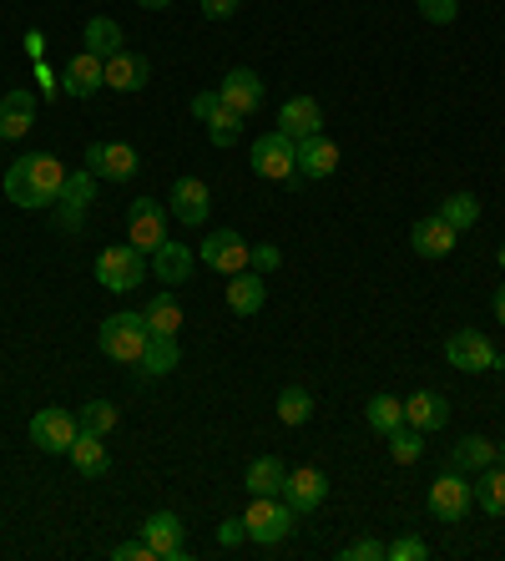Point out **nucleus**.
I'll return each mask as SVG.
<instances>
[{
	"instance_id": "1",
	"label": "nucleus",
	"mask_w": 505,
	"mask_h": 561,
	"mask_svg": "<svg viewBox=\"0 0 505 561\" xmlns=\"http://www.w3.org/2000/svg\"><path fill=\"white\" fill-rule=\"evenodd\" d=\"M61 187H66V168L51 152H26L5 168V203H15V208H26V213L56 208Z\"/></svg>"
},
{
	"instance_id": "2",
	"label": "nucleus",
	"mask_w": 505,
	"mask_h": 561,
	"mask_svg": "<svg viewBox=\"0 0 505 561\" xmlns=\"http://www.w3.org/2000/svg\"><path fill=\"white\" fill-rule=\"evenodd\" d=\"M147 340H152V329H147L142 313H112V319H102V334H96V344H102L106 359H117V365H137L147 350Z\"/></svg>"
},
{
	"instance_id": "3",
	"label": "nucleus",
	"mask_w": 505,
	"mask_h": 561,
	"mask_svg": "<svg viewBox=\"0 0 505 561\" xmlns=\"http://www.w3.org/2000/svg\"><path fill=\"white\" fill-rule=\"evenodd\" d=\"M243 526L253 547H278L294 536V506L284 496H253L243 511Z\"/></svg>"
},
{
	"instance_id": "4",
	"label": "nucleus",
	"mask_w": 505,
	"mask_h": 561,
	"mask_svg": "<svg viewBox=\"0 0 505 561\" xmlns=\"http://www.w3.org/2000/svg\"><path fill=\"white\" fill-rule=\"evenodd\" d=\"M147 253H137L131 243H112V249H102V259H96V284L106 288V294H131V288L147 278Z\"/></svg>"
},
{
	"instance_id": "5",
	"label": "nucleus",
	"mask_w": 505,
	"mask_h": 561,
	"mask_svg": "<svg viewBox=\"0 0 505 561\" xmlns=\"http://www.w3.org/2000/svg\"><path fill=\"white\" fill-rule=\"evenodd\" d=\"M197 259L208 263L213 274L233 278V274H243L248 263H253V243H248V238L238 233V228H213V238H203Z\"/></svg>"
},
{
	"instance_id": "6",
	"label": "nucleus",
	"mask_w": 505,
	"mask_h": 561,
	"mask_svg": "<svg viewBox=\"0 0 505 561\" xmlns=\"http://www.w3.org/2000/svg\"><path fill=\"white\" fill-rule=\"evenodd\" d=\"M475 511V491H470L466 470H445L440 481L429 485V516L445 526H460Z\"/></svg>"
},
{
	"instance_id": "7",
	"label": "nucleus",
	"mask_w": 505,
	"mask_h": 561,
	"mask_svg": "<svg viewBox=\"0 0 505 561\" xmlns=\"http://www.w3.org/2000/svg\"><path fill=\"white\" fill-rule=\"evenodd\" d=\"M81 435V420L71 415V410H36L31 415V445L36 450H46V456H71V445H77Z\"/></svg>"
},
{
	"instance_id": "8",
	"label": "nucleus",
	"mask_w": 505,
	"mask_h": 561,
	"mask_svg": "<svg viewBox=\"0 0 505 561\" xmlns=\"http://www.w3.org/2000/svg\"><path fill=\"white\" fill-rule=\"evenodd\" d=\"M253 172L268 178V183H288V178L298 172V142L294 137H284L278 127L263 131L259 142H253Z\"/></svg>"
},
{
	"instance_id": "9",
	"label": "nucleus",
	"mask_w": 505,
	"mask_h": 561,
	"mask_svg": "<svg viewBox=\"0 0 505 561\" xmlns=\"http://www.w3.org/2000/svg\"><path fill=\"white\" fill-rule=\"evenodd\" d=\"M127 243L137 253H157L168 243V208L157 197H137L127 208Z\"/></svg>"
},
{
	"instance_id": "10",
	"label": "nucleus",
	"mask_w": 505,
	"mask_h": 561,
	"mask_svg": "<svg viewBox=\"0 0 505 561\" xmlns=\"http://www.w3.org/2000/svg\"><path fill=\"white\" fill-rule=\"evenodd\" d=\"M445 359L455 369H466V375H485V369H501V354L495 344L480 334V329H455L450 340H445Z\"/></svg>"
},
{
	"instance_id": "11",
	"label": "nucleus",
	"mask_w": 505,
	"mask_h": 561,
	"mask_svg": "<svg viewBox=\"0 0 505 561\" xmlns=\"http://www.w3.org/2000/svg\"><path fill=\"white\" fill-rule=\"evenodd\" d=\"M193 117L208 127L213 147H238V142H243V122L248 117H238L233 106H222L218 92H197L193 96Z\"/></svg>"
},
{
	"instance_id": "12",
	"label": "nucleus",
	"mask_w": 505,
	"mask_h": 561,
	"mask_svg": "<svg viewBox=\"0 0 505 561\" xmlns=\"http://www.w3.org/2000/svg\"><path fill=\"white\" fill-rule=\"evenodd\" d=\"M87 168L102 178V183H131L142 172V157L127 142H91L87 147Z\"/></svg>"
},
{
	"instance_id": "13",
	"label": "nucleus",
	"mask_w": 505,
	"mask_h": 561,
	"mask_svg": "<svg viewBox=\"0 0 505 561\" xmlns=\"http://www.w3.org/2000/svg\"><path fill=\"white\" fill-rule=\"evenodd\" d=\"M284 501L294 506V516H309V511H319V506L329 501V476H324L319 466H298V470H288Z\"/></svg>"
},
{
	"instance_id": "14",
	"label": "nucleus",
	"mask_w": 505,
	"mask_h": 561,
	"mask_svg": "<svg viewBox=\"0 0 505 561\" xmlns=\"http://www.w3.org/2000/svg\"><path fill=\"white\" fill-rule=\"evenodd\" d=\"M455 243H460V233H455L440 213L415 218V228H410V249H415V259H450Z\"/></svg>"
},
{
	"instance_id": "15",
	"label": "nucleus",
	"mask_w": 505,
	"mask_h": 561,
	"mask_svg": "<svg viewBox=\"0 0 505 561\" xmlns=\"http://www.w3.org/2000/svg\"><path fill=\"white\" fill-rule=\"evenodd\" d=\"M213 213V187L203 178H177L172 183V218L187 222V228H203Z\"/></svg>"
},
{
	"instance_id": "16",
	"label": "nucleus",
	"mask_w": 505,
	"mask_h": 561,
	"mask_svg": "<svg viewBox=\"0 0 505 561\" xmlns=\"http://www.w3.org/2000/svg\"><path fill=\"white\" fill-rule=\"evenodd\" d=\"M218 96H222V106H233L238 117H253V112L263 106V81H259V71H248V66H233V71L218 81Z\"/></svg>"
},
{
	"instance_id": "17",
	"label": "nucleus",
	"mask_w": 505,
	"mask_h": 561,
	"mask_svg": "<svg viewBox=\"0 0 505 561\" xmlns=\"http://www.w3.org/2000/svg\"><path fill=\"white\" fill-rule=\"evenodd\" d=\"M106 87V71H102V56H91V51H81V56H71L66 61V71H61V92L66 96H77V102H91V96Z\"/></svg>"
},
{
	"instance_id": "18",
	"label": "nucleus",
	"mask_w": 505,
	"mask_h": 561,
	"mask_svg": "<svg viewBox=\"0 0 505 561\" xmlns=\"http://www.w3.org/2000/svg\"><path fill=\"white\" fill-rule=\"evenodd\" d=\"M31 127H36V96L26 87L0 96V142H21Z\"/></svg>"
},
{
	"instance_id": "19",
	"label": "nucleus",
	"mask_w": 505,
	"mask_h": 561,
	"mask_svg": "<svg viewBox=\"0 0 505 561\" xmlns=\"http://www.w3.org/2000/svg\"><path fill=\"white\" fill-rule=\"evenodd\" d=\"M278 131L303 142V137H319L324 131V106L313 102V96H288L284 112H278Z\"/></svg>"
},
{
	"instance_id": "20",
	"label": "nucleus",
	"mask_w": 505,
	"mask_h": 561,
	"mask_svg": "<svg viewBox=\"0 0 505 561\" xmlns=\"http://www.w3.org/2000/svg\"><path fill=\"white\" fill-rule=\"evenodd\" d=\"M404 425H415L420 435L445 431V425H450V400H445L440 390H415L404 400Z\"/></svg>"
},
{
	"instance_id": "21",
	"label": "nucleus",
	"mask_w": 505,
	"mask_h": 561,
	"mask_svg": "<svg viewBox=\"0 0 505 561\" xmlns=\"http://www.w3.org/2000/svg\"><path fill=\"white\" fill-rule=\"evenodd\" d=\"M102 71H106V87H112V92H127V96L142 92L147 81H152V66H147V56H137V51L106 56Z\"/></svg>"
},
{
	"instance_id": "22",
	"label": "nucleus",
	"mask_w": 505,
	"mask_h": 561,
	"mask_svg": "<svg viewBox=\"0 0 505 561\" xmlns=\"http://www.w3.org/2000/svg\"><path fill=\"white\" fill-rule=\"evenodd\" d=\"M334 172H338V147L329 142L324 131L298 142V178H309V183H324V178H334Z\"/></svg>"
},
{
	"instance_id": "23",
	"label": "nucleus",
	"mask_w": 505,
	"mask_h": 561,
	"mask_svg": "<svg viewBox=\"0 0 505 561\" xmlns=\"http://www.w3.org/2000/svg\"><path fill=\"white\" fill-rule=\"evenodd\" d=\"M142 536L147 547L157 551V561H177L182 557V522L172 516V511H152L142 522Z\"/></svg>"
},
{
	"instance_id": "24",
	"label": "nucleus",
	"mask_w": 505,
	"mask_h": 561,
	"mask_svg": "<svg viewBox=\"0 0 505 561\" xmlns=\"http://www.w3.org/2000/svg\"><path fill=\"white\" fill-rule=\"evenodd\" d=\"M263 304H268V284H263V274L243 268V274L228 278V309H233L238 319H253Z\"/></svg>"
},
{
	"instance_id": "25",
	"label": "nucleus",
	"mask_w": 505,
	"mask_h": 561,
	"mask_svg": "<svg viewBox=\"0 0 505 561\" xmlns=\"http://www.w3.org/2000/svg\"><path fill=\"white\" fill-rule=\"evenodd\" d=\"M193 263H197V253L187 249V243H162V249L152 253V274H157V284H187L193 278Z\"/></svg>"
},
{
	"instance_id": "26",
	"label": "nucleus",
	"mask_w": 505,
	"mask_h": 561,
	"mask_svg": "<svg viewBox=\"0 0 505 561\" xmlns=\"http://www.w3.org/2000/svg\"><path fill=\"white\" fill-rule=\"evenodd\" d=\"M284 481H288V466L278 456L248 460V470H243L248 496H284Z\"/></svg>"
},
{
	"instance_id": "27",
	"label": "nucleus",
	"mask_w": 505,
	"mask_h": 561,
	"mask_svg": "<svg viewBox=\"0 0 505 561\" xmlns=\"http://www.w3.org/2000/svg\"><path fill=\"white\" fill-rule=\"evenodd\" d=\"M182 365V350H177V334H152L142 350V359H137V369H142L147 379H162L172 375V369Z\"/></svg>"
},
{
	"instance_id": "28",
	"label": "nucleus",
	"mask_w": 505,
	"mask_h": 561,
	"mask_svg": "<svg viewBox=\"0 0 505 561\" xmlns=\"http://www.w3.org/2000/svg\"><path fill=\"white\" fill-rule=\"evenodd\" d=\"M495 466V440H485V435H466V440L450 445V470H466V476H475V470Z\"/></svg>"
},
{
	"instance_id": "29",
	"label": "nucleus",
	"mask_w": 505,
	"mask_h": 561,
	"mask_svg": "<svg viewBox=\"0 0 505 561\" xmlns=\"http://www.w3.org/2000/svg\"><path fill=\"white\" fill-rule=\"evenodd\" d=\"M71 466H77L81 476H87V481H96V476H106V470H112V456H106L102 435L81 431V435H77V445H71Z\"/></svg>"
},
{
	"instance_id": "30",
	"label": "nucleus",
	"mask_w": 505,
	"mask_h": 561,
	"mask_svg": "<svg viewBox=\"0 0 505 561\" xmlns=\"http://www.w3.org/2000/svg\"><path fill=\"white\" fill-rule=\"evenodd\" d=\"M81 41H87V51L102 56V61H106V56H117V51H127V46H122L127 36H122V26L112 21V15H91L87 31H81Z\"/></svg>"
},
{
	"instance_id": "31",
	"label": "nucleus",
	"mask_w": 505,
	"mask_h": 561,
	"mask_svg": "<svg viewBox=\"0 0 505 561\" xmlns=\"http://www.w3.org/2000/svg\"><path fill=\"white\" fill-rule=\"evenodd\" d=\"M475 506L485 511V516H505V466H485L475 470Z\"/></svg>"
},
{
	"instance_id": "32",
	"label": "nucleus",
	"mask_w": 505,
	"mask_h": 561,
	"mask_svg": "<svg viewBox=\"0 0 505 561\" xmlns=\"http://www.w3.org/2000/svg\"><path fill=\"white\" fill-rule=\"evenodd\" d=\"M96 172L91 168H81V172H66V187H61V208L66 213H87L91 203H96Z\"/></svg>"
},
{
	"instance_id": "33",
	"label": "nucleus",
	"mask_w": 505,
	"mask_h": 561,
	"mask_svg": "<svg viewBox=\"0 0 505 561\" xmlns=\"http://www.w3.org/2000/svg\"><path fill=\"white\" fill-rule=\"evenodd\" d=\"M440 218L450 222L455 233H466V228H475V222H480V197L475 193H450L440 203Z\"/></svg>"
},
{
	"instance_id": "34",
	"label": "nucleus",
	"mask_w": 505,
	"mask_h": 561,
	"mask_svg": "<svg viewBox=\"0 0 505 561\" xmlns=\"http://www.w3.org/2000/svg\"><path fill=\"white\" fill-rule=\"evenodd\" d=\"M142 319H147V329H152V334H177V329H182V304L172 299V294H157V299L142 309Z\"/></svg>"
},
{
	"instance_id": "35",
	"label": "nucleus",
	"mask_w": 505,
	"mask_h": 561,
	"mask_svg": "<svg viewBox=\"0 0 505 561\" xmlns=\"http://www.w3.org/2000/svg\"><path fill=\"white\" fill-rule=\"evenodd\" d=\"M364 420H369L379 435H389L394 425H404V400H394V394H375V400L364 405Z\"/></svg>"
},
{
	"instance_id": "36",
	"label": "nucleus",
	"mask_w": 505,
	"mask_h": 561,
	"mask_svg": "<svg viewBox=\"0 0 505 561\" xmlns=\"http://www.w3.org/2000/svg\"><path fill=\"white\" fill-rule=\"evenodd\" d=\"M278 420H284V425H309L313 420V394L303 390V385H288V390L278 394Z\"/></svg>"
},
{
	"instance_id": "37",
	"label": "nucleus",
	"mask_w": 505,
	"mask_h": 561,
	"mask_svg": "<svg viewBox=\"0 0 505 561\" xmlns=\"http://www.w3.org/2000/svg\"><path fill=\"white\" fill-rule=\"evenodd\" d=\"M77 420H81V431H91V435H112L122 425V415H117V405H106V400H91V405H81L77 410Z\"/></svg>"
},
{
	"instance_id": "38",
	"label": "nucleus",
	"mask_w": 505,
	"mask_h": 561,
	"mask_svg": "<svg viewBox=\"0 0 505 561\" xmlns=\"http://www.w3.org/2000/svg\"><path fill=\"white\" fill-rule=\"evenodd\" d=\"M389 456L400 460V466H415V460L425 456V440H420L415 425H394V431H389Z\"/></svg>"
},
{
	"instance_id": "39",
	"label": "nucleus",
	"mask_w": 505,
	"mask_h": 561,
	"mask_svg": "<svg viewBox=\"0 0 505 561\" xmlns=\"http://www.w3.org/2000/svg\"><path fill=\"white\" fill-rule=\"evenodd\" d=\"M338 557L344 561H385V541H379V536H359V541H349Z\"/></svg>"
},
{
	"instance_id": "40",
	"label": "nucleus",
	"mask_w": 505,
	"mask_h": 561,
	"mask_svg": "<svg viewBox=\"0 0 505 561\" xmlns=\"http://www.w3.org/2000/svg\"><path fill=\"white\" fill-rule=\"evenodd\" d=\"M385 557L389 561H425L429 547L420 541V536H400V541H389V547H385Z\"/></svg>"
},
{
	"instance_id": "41",
	"label": "nucleus",
	"mask_w": 505,
	"mask_h": 561,
	"mask_svg": "<svg viewBox=\"0 0 505 561\" xmlns=\"http://www.w3.org/2000/svg\"><path fill=\"white\" fill-rule=\"evenodd\" d=\"M415 5L425 21H435V26H450L455 15H460V0H415Z\"/></svg>"
},
{
	"instance_id": "42",
	"label": "nucleus",
	"mask_w": 505,
	"mask_h": 561,
	"mask_svg": "<svg viewBox=\"0 0 505 561\" xmlns=\"http://www.w3.org/2000/svg\"><path fill=\"white\" fill-rule=\"evenodd\" d=\"M253 274H273V268H284V253L273 249V243H253V263H248Z\"/></svg>"
},
{
	"instance_id": "43",
	"label": "nucleus",
	"mask_w": 505,
	"mask_h": 561,
	"mask_svg": "<svg viewBox=\"0 0 505 561\" xmlns=\"http://www.w3.org/2000/svg\"><path fill=\"white\" fill-rule=\"evenodd\" d=\"M112 557H117V561H157V551L147 547V536H131V541L112 547Z\"/></svg>"
},
{
	"instance_id": "44",
	"label": "nucleus",
	"mask_w": 505,
	"mask_h": 561,
	"mask_svg": "<svg viewBox=\"0 0 505 561\" xmlns=\"http://www.w3.org/2000/svg\"><path fill=\"white\" fill-rule=\"evenodd\" d=\"M248 541V526H243V516H228V522L218 526V547H228V551H238Z\"/></svg>"
},
{
	"instance_id": "45",
	"label": "nucleus",
	"mask_w": 505,
	"mask_h": 561,
	"mask_svg": "<svg viewBox=\"0 0 505 561\" xmlns=\"http://www.w3.org/2000/svg\"><path fill=\"white\" fill-rule=\"evenodd\" d=\"M197 5H203V15H208V21H228V15H238V5H243V0H197Z\"/></svg>"
},
{
	"instance_id": "46",
	"label": "nucleus",
	"mask_w": 505,
	"mask_h": 561,
	"mask_svg": "<svg viewBox=\"0 0 505 561\" xmlns=\"http://www.w3.org/2000/svg\"><path fill=\"white\" fill-rule=\"evenodd\" d=\"M36 81H41V96L61 92V77H51V66H41V61H36Z\"/></svg>"
},
{
	"instance_id": "47",
	"label": "nucleus",
	"mask_w": 505,
	"mask_h": 561,
	"mask_svg": "<svg viewBox=\"0 0 505 561\" xmlns=\"http://www.w3.org/2000/svg\"><path fill=\"white\" fill-rule=\"evenodd\" d=\"M26 56H46V36H41V31H26Z\"/></svg>"
},
{
	"instance_id": "48",
	"label": "nucleus",
	"mask_w": 505,
	"mask_h": 561,
	"mask_svg": "<svg viewBox=\"0 0 505 561\" xmlns=\"http://www.w3.org/2000/svg\"><path fill=\"white\" fill-rule=\"evenodd\" d=\"M491 309H495V324H505V284L495 288V299H491Z\"/></svg>"
},
{
	"instance_id": "49",
	"label": "nucleus",
	"mask_w": 505,
	"mask_h": 561,
	"mask_svg": "<svg viewBox=\"0 0 505 561\" xmlns=\"http://www.w3.org/2000/svg\"><path fill=\"white\" fill-rule=\"evenodd\" d=\"M137 5H142V11H168L172 0H137Z\"/></svg>"
},
{
	"instance_id": "50",
	"label": "nucleus",
	"mask_w": 505,
	"mask_h": 561,
	"mask_svg": "<svg viewBox=\"0 0 505 561\" xmlns=\"http://www.w3.org/2000/svg\"><path fill=\"white\" fill-rule=\"evenodd\" d=\"M495 466H505V440H501V445H495Z\"/></svg>"
},
{
	"instance_id": "51",
	"label": "nucleus",
	"mask_w": 505,
	"mask_h": 561,
	"mask_svg": "<svg viewBox=\"0 0 505 561\" xmlns=\"http://www.w3.org/2000/svg\"><path fill=\"white\" fill-rule=\"evenodd\" d=\"M495 259H501V274H505V243H501V253H495Z\"/></svg>"
}]
</instances>
